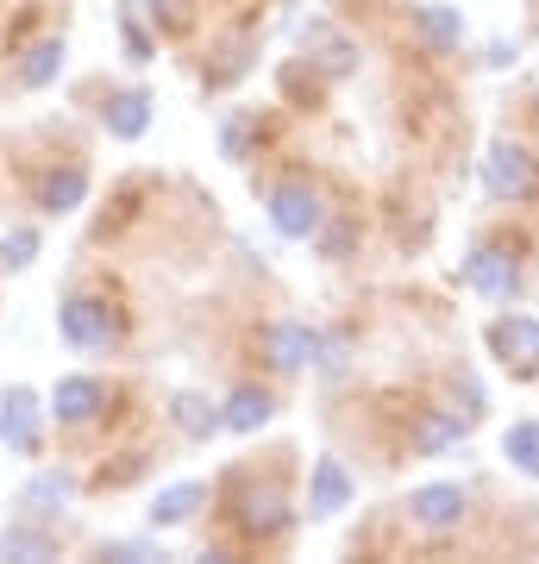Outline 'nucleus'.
Returning a JSON list of instances; mask_svg holds the SVG:
<instances>
[{"mask_svg":"<svg viewBox=\"0 0 539 564\" xmlns=\"http://www.w3.org/2000/svg\"><path fill=\"white\" fill-rule=\"evenodd\" d=\"M483 188L496 195V202H533L539 195V163L520 151V144L496 139L483 151Z\"/></svg>","mask_w":539,"mask_h":564,"instance_id":"f257e3e1","label":"nucleus"},{"mask_svg":"<svg viewBox=\"0 0 539 564\" xmlns=\"http://www.w3.org/2000/svg\"><path fill=\"white\" fill-rule=\"evenodd\" d=\"M57 333L76 351H107V345L120 339V314L100 302V295H69V302L57 307Z\"/></svg>","mask_w":539,"mask_h":564,"instance_id":"f03ea898","label":"nucleus"},{"mask_svg":"<svg viewBox=\"0 0 539 564\" xmlns=\"http://www.w3.org/2000/svg\"><path fill=\"white\" fill-rule=\"evenodd\" d=\"M0 445L20 452V458H39V445H44V408L25 383H13L0 395Z\"/></svg>","mask_w":539,"mask_h":564,"instance_id":"7ed1b4c3","label":"nucleus"},{"mask_svg":"<svg viewBox=\"0 0 539 564\" xmlns=\"http://www.w3.org/2000/svg\"><path fill=\"white\" fill-rule=\"evenodd\" d=\"M464 289H477L483 302H515L520 295V258L502 245H477L464 258Z\"/></svg>","mask_w":539,"mask_h":564,"instance_id":"20e7f679","label":"nucleus"},{"mask_svg":"<svg viewBox=\"0 0 539 564\" xmlns=\"http://www.w3.org/2000/svg\"><path fill=\"white\" fill-rule=\"evenodd\" d=\"M270 226H277L282 239H314L320 226H326V207L308 182H277L270 188Z\"/></svg>","mask_w":539,"mask_h":564,"instance_id":"39448f33","label":"nucleus"},{"mask_svg":"<svg viewBox=\"0 0 539 564\" xmlns=\"http://www.w3.org/2000/svg\"><path fill=\"white\" fill-rule=\"evenodd\" d=\"M489 351L502 358V370L533 377L539 370V321L533 314H502V321H489Z\"/></svg>","mask_w":539,"mask_h":564,"instance_id":"423d86ee","label":"nucleus"},{"mask_svg":"<svg viewBox=\"0 0 539 564\" xmlns=\"http://www.w3.org/2000/svg\"><path fill=\"white\" fill-rule=\"evenodd\" d=\"M301 57L314 63L320 76L339 82V76H352V69H358V44L345 39L333 20H308V25H301Z\"/></svg>","mask_w":539,"mask_h":564,"instance_id":"0eeeda50","label":"nucleus"},{"mask_svg":"<svg viewBox=\"0 0 539 564\" xmlns=\"http://www.w3.org/2000/svg\"><path fill=\"white\" fill-rule=\"evenodd\" d=\"M320 333L314 326H301V321H277V326H263V358H270V370H308V364H320Z\"/></svg>","mask_w":539,"mask_h":564,"instance_id":"6e6552de","label":"nucleus"},{"mask_svg":"<svg viewBox=\"0 0 539 564\" xmlns=\"http://www.w3.org/2000/svg\"><path fill=\"white\" fill-rule=\"evenodd\" d=\"M464 508H471V496H464L459 484H420L414 496H408V514H414V527H427V533H452V527L464 521Z\"/></svg>","mask_w":539,"mask_h":564,"instance_id":"1a4fd4ad","label":"nucleus"},{"mask_svg":"<svg viewBox=\"0 0 539 564\" xmlns=\"http://www.w3.org/2000/svg\"><path fill=\"white\" fill-rule=\"evenodd\" d=\"M352 496H358L352 470H345L333 452H326V458H314V477H308V514H314V521H333L339 508H352Z\"/></svg>","mask_w":539,"mask_h":564,"instance_id":"9d476101","label":"nucleus"},{"mask_svg":"<svg viewBox=\"0 0 539 564\" xmlns=\"http://www.w3.org/2000/svg\"><path fill=\"white\" fill-rule=\"evenodd\" d=\"M295 521L289 514V496H282V484H258V489H245V502H239V527L251 533V540H277L282 527Z\"/></svg>","mask_w":539,"mask_h":564,"instance_id":"9b49d317","label":"nucleus"},{"mask_svg":"<svg viewBox=\"0 0 539 564\" xmlns=\"http://www.w3.org/2000/svg\"><path fill=\"white\" fill-rule=\"evenodd\" d=\"M100 402H107V389H100L95 377H63V383L51 389V414H57V426H88L100 414Z\"/></svg>","mask_w":539,"mask_h":564,"instance_id":"f8f14e48","label":"nucleus"},{"mask_svg":"<svg viewBox=\"0 0 539 564\" xmlns=\"http://www.w3.org/2000/svg\"><path fill=\"white\" fill-rule=\"evenodd\" d=\"M69 496H76V477H69V470H39V477L20 489V508L32 521H57L63 508H69Z\"/></svg>","mask_w":539,"mask_h":564,"instance_id":"ddd939ff","label":"nucleus"},{"mask_svg":"<svg viewBox=\"0 0 539 564\" xmlns=\"http://www.w3.org/2000/svg\"><path fill=\"white\" fill-rule=\"evenodd\" d=\"M82 202H88V170L82 163H63V170L39 176V214H76Z\"/></svg>","mask_w":539,"mask_h":564,"instance_id":"4468645a","label":"nucleus"},{"mask_svg":"<svg viewBox=\"0 0 539 564\" xmlns=\"http://www.w3.org/2000/svg\"><path fill=\"white\" fill-rule=\"evenodd\" d=\"M100 126L114 132V139H144V126H151V95L144 88H120V95H107V107H100Z\"/></svg>","mask_w":539,"mask_h":564,"instance_id":"2eb2a0df","label":"nucleus"},{"mask_svg":"<svg viewBox=\"0 0 539 564\" xmlns=\"http://www.w3.org/2000/svg\"><path fill=\"white\" fill-rule=\"evenodd\" d=\"M170 421H176V433H182V440H214V433L226 426V414H220L214 402H207V395H195V389H182L176 402H170Z\"/></svg>","mask_w":539,"mask_h":564,"instance_id":"dca6fc26","label":"nucleus"},{"mask_svg":"<svg viewBox=\"0 0 539 564\" xmlns=\"http://www.w3.org/2000/svg\"><path fill=\"white\" fill-rule=\"evenodd\" d=\"M0 558H57V540H51V527L20 514L13 527H0Z\"/></svg>","mask_w":539,"mask_h":564,"instance_id":"f3484780","label":"nucleus"},{"mask_svg":"<svg viewBox=\"0 0 539 564\" xmlns=\"http://www.w3.org/2000/svg\"><path fill=\"white\" fill-rule=\"evenodd\" d=\"M226 433H258L263 421H270V414H277V402H270V389H233V395H226Z\"/></svg>","mask_w":539,"mask_h":564,"instance_id":"a211bd4d","label":"nucleus"},{"mask_svg":"<svg viewBox=\"0 0 539 564\" xmlns=\"http://www.w3.org/2000/svg\"><path fill=\"white\" fill-rule=\"evenodd\" d=\"M57 76H63V39L25 44V57H20V69H13V82H20V88H51Z\"/></svg>","mask_w":539,"mask_h":564,"instance_id":"6ab92c4d","label":"nucleus"},{"mask_svg":"<svg viewBox=\"0 0 539 564\" xmlns=\"http://www.w3.org/2000/svg\"><path fill=\"white\" fill-rule=\"evenodd\" d=\"M251 44H258V39H251L245 25H239V32H226L220 51H214L220 63H207V88H226V82H239L245 69H251Z\"/></svg>","mask_w":539,"mask_h":564,"instance_id":"aec40b11","label":"nucleus"},{"mask_svg":"<svg viewBox=\"0 0 539 564\" xmlns=\"http://www.w3.org/2000/svg\"><path fill=\"white\" fill-rule=\"evenodd\" d=\"M207 502V489L201 484H170L158 489V502H151V527H182V521H195V508Z\"/></svg>","mask_w":539,"mask_h":564,"instance_id":"412c9836","label":"nucleus"},{"mask_svg":"<svg viewBox=\"0 0 539 564\" xmlns=\"http://www.w3.org/2000/svg\"><path fill=\"white\" fill-rule=\"evenodd\" d=\"M414 25H420V39L440 44V51H452V44L464 39V13L459 7H445V0H427V7L414 13Z\"/></svg>","mask_w":539,"mask_h":564,"instance_id":"4be33fe9","label":"nucleus"},{"mask_svg":"<svg viewBox=\"0 0 539 564\" xmlns=\"http://www.w3.org/2000/svg\"><path fill=\"white\" fill-rule=\"evenodd\" d=\"M502 458L515 464L520 477H539V421H515L502 433Z\"/></svg>","mask_w":539,"mask_h":564,"instance_id":"5701e85b","label":"nucleus"},{"mask_svg":"<svg viewBox=\"0 0 539 564\" xmlns=\"http://www.w3.org/2000/svg\"><path fill=\"white\" fill-rule=\"evenodd\" d=\"M464 433H471V414H433V421L420 426V452H445Z\"/></svg>","mask_w":539,"mask_h":564,"instance_id":"b1692460","label":"nucleus"},{"mask_svg":"<svg viewBox=\"0 0 539 564\" xmlns=\"http://www.w3.org/2000/svg\"><path fill=\"white\" fill-rule=\"evenodd\" d=\"M32 258H39V232H32V226H13V232L0 239V263H7V270H25Z\"/></svg>","mask_w":539,"mask_h":564,"instance_id":"393cba45","label":"nucleus"},{"mask_svg":"<svg viewBox=\"0 0 539 564\" xmlns=\"http://www.w3.org/2000/svg\"><path fill=\"white\" fill-rule=\"evenodd\" d=\"M139 20H151V25H163V32H176L182 25V0H126Z\"/></svg>","mask_w":539,"mask_h":564,"instance_id":"a878e982","label":"nucleus"},{"mask_svg":"<svg viewBox=\"0 0 539 564\" xmlns=\"http://www.w3.org/2000/svg\"><path fill=\"white\" fill-rule=\"evenodd\" d=\"M120 44H126V57L132 63H151V39H144V25H139L132 7H126V20H120Z\"/></svg>","mask_w":539,"mask_h":564,"instance_id":"bb28decb","label":"nucleus"},{"mask_svg":"<svg viewBox=\"0 0 539 564\" xmlns=\"http://www.w3.org/2000/svg\"><path fill=\"white\" fill-rule=\"evenodd\" d=\"M100 558L139 564V558H163V552H158V545H144V540H107V545H100Z\"/></svg>","mask_w":539,"mask_h":564,"instance_id":"cd10ccee","label":"nucleus"},{"mask_svg":"<svg viewBox=\"0 0 539 564\" xmlns=\"http://www.w3.org/2000/svg\"><path fill=\"white\" fill-rule=\"evenodd\" d=\"M245 139H251V113H233V120H226V132H220L226 158H245Z\"/></svg>","mask_w":539,"mask_h":564,"instance_id":"c85d7f7f","label":"nucleus"},{"mask_svg":"<svg viewBox=\"0 0 539 564\" xmlns=\"http://www.w3.org/2000/svg\"><path fill=\"white\" fill-rule=\"evenodd\" d=\"M345 245H352V226H333V232H326V251H333V258H339Z\"/></svg>","mask_w":539,"mask_h":564,"instance_id":"c756f323","label":"nucleus"}]
</instances>
